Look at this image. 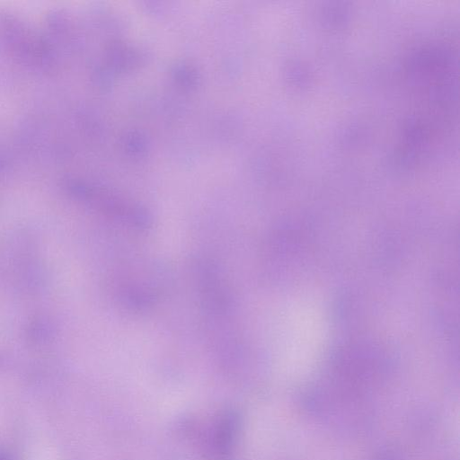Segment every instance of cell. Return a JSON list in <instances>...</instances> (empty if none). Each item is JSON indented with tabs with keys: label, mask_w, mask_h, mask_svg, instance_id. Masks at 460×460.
<instances>
[{
	"label": "cell",
	"mask_w": 460,
	"mask_h": 460,
	"mask_svg": "<svg viewBox=\"0 0 460 460\" xmlns=\"http://www.w3.org/2000/svg\"><path fill=\"white\" fill-rule=\"evenodd\" d=\"M238 417L232 411L217 416L208 438L210 455L215 460H228L236 436Z\"/></svg>",
	"instance_id": "1"
},
{
	"label": "cell",
	"mask_w": 460,
	"mask_h": 460,
	"mask_svg": "<svg viewBox=\"0 0 460 460\" xmlns=\"http://www.w3.org/2000/svg\"><path fill=\"white\" fill-rule=\"evenodd\" d=\"M0 460H13V459L6 452L0 450Z\"/></svg>",
	"instance_id": "2"
}]
</instances>
